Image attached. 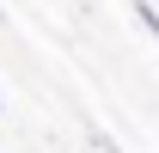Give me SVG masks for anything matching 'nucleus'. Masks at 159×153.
Returning <instances> with one entry per match:
<instances>
[{
	"label": "nucleus",
	"mask_w": 159,
	"mask_h": 153,
	"mask_svg": "<svg viewBox=\"0 0 159 153\" xmlns=\"http://www.w3.org/2000/svg\"><path fill=\"white\" fill-rule=\"evenodd\" d=\"M129 6H135V19L147 25V31H153V43H159V6H153V0H129Z\"/></svg>",
	"instance_id": "f257e3e1"
},
{
	"label": "nucleus",
	"mask_w": 159,
	"mask_h": 153,
	"mask_svg": "<svg viewBox=\"0 0 159 153\" xmlns=\"http://www.w3.org/2000/svg\"><path fill=\"white\" fill-rule=\"evenodd\" d=\"M98 153H122V147H116V141H104V135H98Z\"/></svg>",
	"instance_id": "f03ea898"
}]
</instances>
